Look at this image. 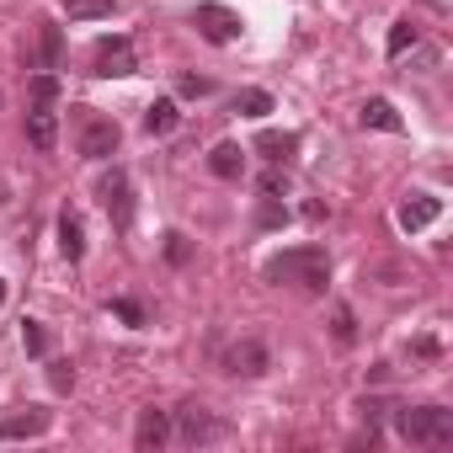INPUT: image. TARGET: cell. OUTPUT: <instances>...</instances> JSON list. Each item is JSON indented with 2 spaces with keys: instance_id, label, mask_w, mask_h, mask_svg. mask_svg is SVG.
Wrapping results in <instances>:
<instances>
[{
  "instance_id": "cell-13",
  "label": "cell",
  "mask_w": 453,
  "mask_h": 453,
  "mask_svg": "<svg viewBox=\"0 0 453 453\" xmlns=\"http://www.w3.org/2000/svg\"><path fill=\"white\" fill-rule=\"evenodd\" d=\"M257 150H262L273 165H288L294 150H299V134H278V128H267V134H257Z\"/></svg>"
},
{
  "instance_id": "cell-1",
  "label": "cell",
  "mask_w": 453,
  "mask_h": 453,
  "mask_svg": "<svg viewBox=\"0 0 453 453\" xmlns=\"http://www.w3.org/2000/svg\"><path fill=\"white\" fill-rule=\"evenodd\" d=\"M267 283H294L304 294H326L331 283V257L320 246H294V251H278L267 262Z\"/></svg>"
},
{
  "instance_id": "cell-19",
  "label": "cell",
  "mask_w": 453,
  "mask_h": 453,
  "mask_svg": "<svg viewBox=\"0 0 453 453\" xmlns=\"http://www.w3.org/2000/svg\"><path fill=\"white\" fill-rule=\"evenodd\" d=\"M59 54H65L59 27H43V38H38V65H43V70H54V65H59Z\"/></svg>"
},
{
  "instance_id": "cell-23",
  "label": "cell",
  "mask_w": 453,
  "mask_h": 453,
  "mask_svg": "<svg viewBox=\"0 0 453 453\" xmlns=\"http://www.w3.org/2000/svg\"><path fill=\"white\" fill-rule=\"evenodd\" d=\"M33 102H38V107H54V102H59V81H54L49 70L33 75Z\"/></svg>"
},
{
  "instance_id": "cell-29",
  "label": "cell",
  "mask_w": 453,
  "mask_h": 453,
  "mask_svg": "<svg viewBox=\"0 0 453 453\" xmlns=\"http://www.w3.org/2000/svg\"><path fill=\"white\" fill-rule=\"evenodd\" d=\"M283 192H288V176H283V171L273 165V171L262 176V197H283Z\"/></svg>"
},
{
  "instance_id": "cell-16",
  "label": "cell",
  "mask_w": 453,
  "mask_h": 453,
  "mask_svg": "<svg viewBox=\"0 0 453 453\" xmlns=\"http://www.w3.org/2000/svg\"><path fill=\"white\" fill-rule=\"evenodd\" d=\"M27 139H33L38 150H54L59 123H54V112H49V107H33V112H27Z\"/></svg>"
},
{
  "instance_id": "cell-26",
  "label": "cell",
  "mask_w": 453,
  "mask_h": 453,
  "mask_svg": "<svg viewBox=\"0 0 453 453\" xmlns=\"http://www.w3.org/2000/svg\"><path fill=\"white\" fill-rule=\"evenodd\" d=\"M112 315H118L123 326H144V310H139L134 299H112Z\"/></svg>"
},
{
  "instance_id": "cell-9",
  "label": "cell",
  "mask_w": 453,
  "mask_h": 453,
  "mask_svg": "<svg viewBox=\"0 0 453 453\" xmlns=\"http://www.w3.org/2000/svg\"><path fill=\"white\" fill-rule=\"evenodd\" d=\"M176 432H181V442H213V437H224V421L203 405H187L176 416Z\"/></svg>"
},
{
  "instance_id": "cell-24",
  "label": "cell",
  "mask_w": 453,
  "mask_h": 453,
  "mask_svg": "<svg viewBox=\"0 0 453 453\" xmlns=\"http://www.w3.org/2000/svg\"><path fill=\"white\" fill-rule=\"evenodd\" d=\"M165 262H171V267H187V262H192V246H187V235H181V230H171V235H165Z\"/></svg>"
},
{
  "instance_id": "cell-8",
  "label": "cell",
  "mask_w": 453,
  "mask_h": 453,
  "mask_svg": "<svg viewBox=\"0 0 453 453\" xmlns=\"http://www.w3.org/2000/svg\"><path fill=\"white\" fill-rule=\"evenodd\" d=\"M49 411L27 405V411H12V416H0V442H22V437H43L49 432Z\"/></svg>"
},
{
  "instance_id": "cell-14",
  "label": "cell",
  "mask_w": 453,
  "mask_h": 453,
  "mask_svg": "<svg viewBox=\"0 0 453 453\" xmlns=\"http://www.w3.org/2000/svg\"><path fill=\"white\" fill-rule=\"evenodd\" d=\"M363 128H379V134H400L405 123H400V112H395L384 96H373V102H363Z\"/></svg>"
},
{
  "instance_id": "cell-6",
  "label": "cell",
  "mask_w": 453,
  "mask_h": 453,
  "mask_svg": "<svg viewBox=\"0 0 453 453\" xmlns=\"http://www.w3.org/2000/svg\"><path fill=\"white\" fill-rule=\"evenodd\" d=\"M192 22H197V33H203L208 43H219V49L241 38V17H235L230 6H213V0H208V6H197V17H192Z\"/></svg>"
},
{
  "instance_id": "cell-28",
  "label": "cell",
  "mask_w": 453,
  "mask_h": 453,
  "mask_svg": "<svg viewBox=\"0 0 453 453\" xmlns=\"http://www.w3.org/2000/svg\"><path fill=\"white\" fill-rule=\"evenodd\" d=\"M49 384H54V389H59V395H65V389H70V384H75V368H70V363H65V357H59V363H49Z\"/></svg>"
},
{
  "instance_id": "cell-10",
  "label": "cell",
  "mask_w": 453,
  "mask_h": 453,
  "mask_svg": "<svg viewBox=\"0 0 453 453\" xmlns=\"http://www.w3.org/2000/svg\"><path fill=\"white\" fill-rule=\"evenodd\" d=\"M165 442H171V416H165V411H139L134 448H139V453H160Z\"/></svg>"
},
{
  "instance_id": "cell-21",
  "label": "cell",
  "mask_w": 453,
  "mask_h": 453,
  "mask_svg": "<svg viewBox=\"0 0 453 453\" xmlns=\"http://www.w3.org/2000/svg\"><path fill=\"white\" fill-rule=\"evenodd\" d=\"M235 112H246V118H267V112H273V96H267V91H241V96H235Z\"/></svg>"
},
{
  "instance_id": "cell-3",
  "label": "cell",
  "mask_w": 453,
  "mask_h": 453,
  "mask_svg": "<svg viewBox=\"0 0 453 453\" xmlns=\"http://www.w3.org/2000/svg\"><path fill=\"white\" fill-rule=\"evenodd\" d=\"M102 208H107V219H112V230H128V224H134V187H128V171H107L102 176Z\"/></svg>"
},
{
  "instance_id": "cell-11",
  "label": "cell",
  "mask_w": 453,
  "mask_h": 453,
  "mask_svg": "<svg viewBox=\"0 0 453 453\" xmlns=\"http://www.w3.org/2000/svg\"><path fill=\"white\" fill-rule=\"evenodd\" d=\"M442 213V197H432V192H411L405 203H400V230H426V224Z\"/></svg>"
},
{
  "instance_id": "cell-25",
  "label": "cell",
  "mask_w": 453,
  "mask_h": 453,
  "mask_svg": "<svg viewBox=\"0 0 453 453\" xmlns=\"http://www.w3.org/2000/svg\"><path fill=\"white\" fill-rule=\"evenodd\" d=\"M176 91H181V96H208V91H213V81H208V75H181V81H176Z\"/></svg>"
},
{
  "instance_id": "cell-2",
  "label": "cell",
  "mask_w": 453,
  "mask_h": 453,
  "mask_svg": "<svg viewBox=\"0 0 453 453\" xmlns=\"http://www.w3.org/2000/svg\"><path fill=\"white\" fill-rule=\"evenodd\" d=\"M395 432L405 442H416V448H442V442H453V411H442V405H405V411H395Z\"/></svg>"
},
{
  "instance_id": "cell-20",
  "label": "cell",
  "mask_w": 453,
  "mask_h": 453,
  "mask_svg": "<svg viewBox=\"0 0 453 453\" xmlns=\"http://www.w3.org/2000/svg\"><path fill=\"white\" fill-rule=\"evenodd\" d=\"M22 347H27V357H43L49 352V326L43 320H22Z\"/></svg>"
},
{
  "instance_id": "cell-5",
  "label": "cell",
  "mask_w": 453,
  "mask_h": 453,
  "mask_svg": "<svg viewBox=\"0 0 453 453\" xmlns=\"http://www.w3.org/2000/svg\"><path fill=\"white\" fill-rule=\"evenodd\" d=\"M118 139H123V128L112 118H81V155L86 160H112Z\"/></svg>"
},
{
  "instance_id": "cell-22",
  "label": "cell",
  "mask_w": 453,
  "mask_h": 453,
  "mask_svg": "<svg viewBox=\"0 0 453 453\" xmlns=\"http://www.w3.org/2000/svg\"><path fill=\"white\" fill-rule=\"evenodd\" d=\"M384 49H389V59H400L405 49H416V27H411V22H395V27H389V43H384Z\"/></svg>"
},
{
  "instance_id": "cell-17",
  "label": "cell",
  "mask_w": 453,
  "mask_h": 453,
  "mask_svg": "<svg viewBox=\"0 0 453 453\" xmlns=\"http://www.w3.org/2000/svg\"><path fill=\"white\" fill-rule=\"evenodd\" d=\"M59 251H65L70 262H81V257H86V230H81V219H75V213H65V219H59Z\"/></svg>"
},
{
  "instance_id": "cell-4",
  "label": "cell",
  "mask_w": 453,
  "mask_h": 453,
  "mask_svg": "<svg viewBox=\"0 0 453 453\" xmlns=\"http://www.w3.org/2000/svg\"><path fill=\"white\" fill-rule=\"evenodd\" d=\"M134 70H139V59H134V43H128V38H102V43H96L91 75L112 81V75H134Z\"/></svg>"
},
{
  "instance_id": "cell-30",
  "label": "cell",
  "mask_w": 453,
  "mask_h": 453,
  "mask_svg": "<svg viewBox=\"0 0 453 453\" xmlns=\"http://www.w3.org/2000/svg\"><path fill=\"white\" fill-rule=\"evenodd\" d=\"M0 304H6V283H0Z\"/></svg>"
},
{
  "instance_id": "cell-27",
  "label": "cell",
  "mask_w": 453,
  "mask_h": 453,
  "mask_svg": "<svg viewBox=\"0 0 453 453\" xmlns=\"http://www.w3.org/2000/svg\"><path fill=\"white\" fill-rule=\"evenodd\" d=\"M331 331H336V342H352V336H357V320H352L347 304H336V326H331Z\"/></svg>"
},
{
  "instance_id": "cell-12",
  "label": "cell",
  "mask_w": 453,
  "mask_h": 453,
  "mask_svg": "<svg viewBox=\"0 0 453 453\" xmlns=\"http://www.w3.org/2000/svg\"><path fill=\"white\" fill-rule=\"evenodd\" d=\"M208 171L219 176V181H241V171H246V150L241 144H213V155H208Z\"/></svg>"
},
{
  "instance_id": "cell-18",
  "label": "cell",
  "mask_w": 453,
  "mask_h": 453,
  "mask_svg": "<svg viewBox=\"0 0 453 453\" xmlns=\"http://www.w3.org/2000/svg\"><path fill=\"white\" fill-rule=\"evenodd\" d=\"M112 6H118V0H65V12H70L75 22H96V17H112Z\"/></svg>"
},
{
  "instance_id": "cell-7",
  "label": "cell",
  "mask_w": 453,
  "mask_h": 453,
  "mask_svg": "<svg viewBox=\"0 0 453 453\" xmlns=\"http://www.w3.org/2000/svg\"><path fill=\"white\" fill-rule=\"evenodd\" d=\"M224 368L241 373V379H262V373L273 368V357H267V347H262L257 336H241L230 352H224Z\"/></svg>"
},
{
  "instance_id": "cell-15",
  "label": "cell",
  "mask_w": 453,
  "mask_h": 453,
  "mask_svg": "<svg viewBox=\"0 0 453 453\" xmlns=\"http://www.w3.org/2000/svg\"><path fill=\"white\" fill-rule=\"evenodd\" d=\"M176 118H181V112H176V102H171V96H160V102H150V107H144V134H155V139H160V134H171V128H176Z\"/></svg>"
}]
</instances>
